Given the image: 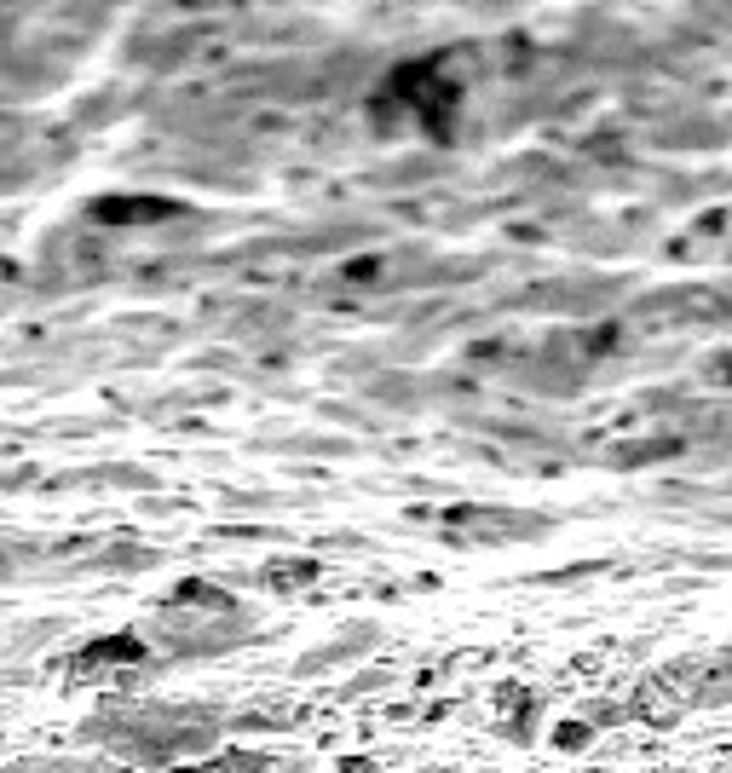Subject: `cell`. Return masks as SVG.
Listing matches in <instances>:
<instances>
[{"instance_id": "6da1fadb", "label": "cell", "mask_w": 732, "mask_h": 773, "mask_svg": "<svg viewBox=\"0 0 732 773\" xmlns=\"http://www.w3.org/2000/svg\"><path fill=\"white\" fill-rule=\"evenodd\" d=\"M93 214H98V219H110V226H121V219L133 226V219H168V214H173V202H98Z\"/></svg>"}, {"instance_id": "3957f363", "label": "cell", "mask_w": 732, "mask_h": 773, "mask_svg": "<svg viewBox=\"0 0 732 773\" xmlns=\"http://www.w3.org/2000/svg\"><path fill=\"white\" fill-rule=\"evenodd\" d=\"M317 566H272V583H300V578H312Z\"/></svg>"}, {"instance_id": "7a4b0ae2", "label": "cell", "mask_w": 732, "mask_h": 773, "mask_svg": "<svg viewBox=\"0 0 732 773\" xmlns=\"http://www.w3.org/2000/svg\"><path fill=\"white\" fill-rule=\"evenodd\" d=\"M121 658H139V641H133V635L98 641V653H87V658H81V669H93V664H121Z\"/></svg>"}]
</instances>
